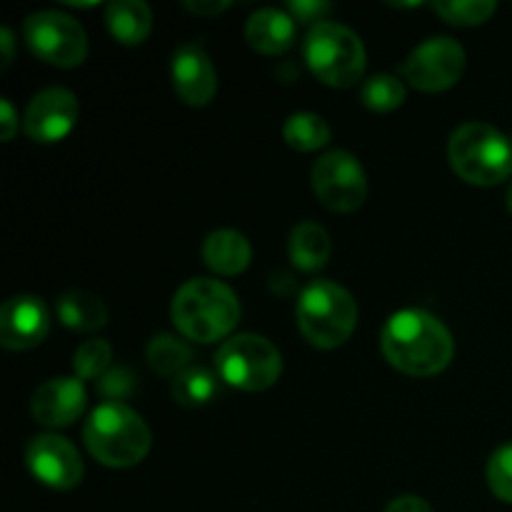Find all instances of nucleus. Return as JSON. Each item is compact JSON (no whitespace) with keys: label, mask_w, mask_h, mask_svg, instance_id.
Returning a JSON list of instances; mask_svg holds the SVG:
<instances>
[{"label":"nucleus","mask_w":512,"mask_h":512,"mask_svg":"<svg viewBox=\"0 0 512 512\" xmlns=\"http://www.w3.org/2000/svg\"><path fill=\"white\" fill-rule=\"evenodd\" d=\"M488 485L495 498L512 503V443L495 450L488 460Z\"/></svg>","instance_id":"bb28decb"},{"label":"nucleus","mask_w":512,"mask_h":512,"mask_svg":"<svg viewBox=\"0 0 512 512\" xmlns=\"http://www.w3.org/2000/svg\"><path fill=\"white\" fill-rule=\"evenodd\" d=\"M498 5L493 0H453V3H435L433 10L450 25H463V28H473V25L485 23L490 15L495 13Z\"/></svg>","instance_id":"a878e982"},{"label":"nucleus","mask_w":512,"mask_h":512,"mask_svg":"<svg viewBox=\"0 0 512 512\" xmlns=\"http://www.w3.org/2000/svg\"><path fill=\"white\" fill-rule=\"evenodd\" d=\"M220 383L208 368H198V365H190L188 370L173 378V398L178 400L185 408H200V405H208L210 400L218 398Z\"/></svg>","instance_id":"5701e85b"},{"label":"nucleus","mask_w":512,"mask_h":512,"mask_svg":"<svg viewBox=\"0 0 512 512\" xmlns=\"http://www.w3.org/2000/svg\"><path fill=\"white\" fill-rule=\"evenodd\" d=\"M105 23H108L110 35L120 45L133 48V45L148 40L150 30H153V13H150L143 0H115V3L108 5Z\"/></svg>","instance_id":"a211bd4d"},{"label":"nucleus","mask_w":512,"mask_h":512,"mask_svg":"<svg viewBox=\"0 0 512 512\" xmlns=\"http://www.w3.org/2000/svg\"><path fill=\"white\" fill-rule=\"evenodd\" d=\"M78 115L80 103L68 88H45L25 108V135L33 143H60L75 128Z\"/></svg>","instance_id":"f8f14e48"},{"label":"nucleus","mask_w":512,"mask_h":512,"mask_svg":"<svg viewBox=\"0 0 512 512\" xmlns=\"http://www.w3.org/2000/svg\"><path fill=\"white\" fill-rule=\"evenodd\" d=\"M285 143L300 153H313L330 143V125L318 113H295L283 125Z\"/></svg>","instance_id":"4be33fe9"},{"label":"nucleus","mask_w":512,"mask_h":512,"mask_svg":"<svg viewBox=\"0 0 512 512\" xmlns=\"http://www.w3.org/2000/svg\"><path fill=\"white\" fill-rule=\"evenodd\" d=\"M185 10H190L193 15H200V18H213V15H220L223 10L230 8V3H208V0H200V3H195V0H188V3H183Z\"/></svg>","instance_id":"2f4dec72"},{"label":"nucleus","mask_w":512,"mask_h":512,"mask_svg":"<svg viewBox=\"0 0 512 512\" xmlns=\"http://www.w3.org/2000/svg\"><path fill=\"white\" fill-rule=\"evenodd\" d=\"M13 50H15L13 33H10V28H3L0 30V68L3 70L13 63Z\"/></svg>","instance_id":"473e14b6"},{"label":"nucleus","mask_w":512,"mask_h":512,"mask_svg":"<svg viewBox=\"0 0 512 512\" xmlns=\"http://www.w3.org/2000/svg\"><path fill=\"white\" fill-rule=\"evenodd\" d=\"M145 358H148V365L153 368V373L165 375V378H178L193 363V350H190V345L185 340L163 333L150 340L148 350H145Z\"/></svg>","instance_id":"412c9836"},{"label":"nucleus","mask_w":512,"mask_h":512,"mask_svg":"<svg viewBox=\"0 0 512 512\" xmlns=\"http://www.w3.org/2000/svg\"><path fill=\"white\" fill-rule=\"evenodd\" d=\"M98 393L108 403H123L135 393V375L128 368H115L98 380Z\"/></svg>","instance_id":"cd10ccee"},{"label":"nucleus","mask_w":512,"mask_h":512,"mask_svg":"<svg viewBox=\"0 0 512 512\" xmlns=\"http://www.w3.org/2000/svg\"><path fill=\"white\" fill-rule=\"evenodd\" d=\"M303 55L310 73L330 88H353L365 75L363 40L333 20H325L308 30Z\"/></svg>","instance_id":"423d86ee"},{"label":"nucleus","mask_w":512,"mask_h":512,"mask_svg":"<svg viewBox=\"0 0 512 512\" xmlns=\"http://www.w3.org/2000/svg\"><path fill=\"white\" fill-rule=\"evenodd\" d=\"M298 23L288 10L263 8L253 13L245 23V40L253 50L263 55H283L293 48Z\"/></svg>","instance_id":"dca6fc26"},{"label":"nucleus","mask_w":512,"mask_h":512,"mask_svg":"<svg viewBox=\"0 0 512 512\" xmlns=\"http://www.w3.org/2000/svg\"><path fill=\"white\" fill-rule=\"evenodd\" d=\"M58 318L65 328L75 333H95L108 323V308L98 295L88 290H68L58 298Z\"/></svg>","instance_id":"6ab92c4d"},{"label":"nucleus","mask_w":512,"mask_h":512,"mask_svg":"<svg viewBox=\"0 0 512 512\" xmlns=\"http://www.w3.org/2000/svg\"><path fill=\"white\" fill-rule=\"evenodd\" d=\"M23 38L35 58L55 68H78L88 55L83 25L73 15L58 10L28 15L23 23Z\"/></svg>","instance_id":"6e6552de"},{"label":"nucleus","mask_w":512,"mask_h":512,"mask_svg":"<svg viewBox=\"0 0 512 512\" xmlns=\"http://www.w3.org/2000/svg\"><path fill=\"white\" fill-rule=\"evenodd\" d=\"M25 465L38 483L53 490H73L83 480V460L75 445L60 435H35L25 448Z\"/></svg>","instance_id":"9b49d317"},{"label":"nucleus","mask_w":512,"mask_h":512,"mask_svg":"<svg viewBox=\"0 0 512 512\" xmlns=\"http://www.w3.org/2000/svg\"><path fill=\"white\" fill-rule=\"evenodd\" d=\"M20 123H18V115H15V108L10 105L8 98H0V140L8 143L13 140V135L18 133Z\"/></svg>","instance_id":"c756f323"},{"label":"nucleus","mask_w":512,"mask_h":512,"mask_svg":"<svg viewBox=\"0 0 512 512\" xmlns=\"http://www.w3.org/2000/svg\"><path fill=\"white\" fill-rule=\"evenodd\" d=\"M508 210L512 213V185H510V190H508Z\"/></svg>","instance_id":"72a5a7b5"},{"label":"nucleus","mask_w":512,"mask_h":512,"mask_svg":"<svg viewBox=\"0 0 512 512\" xmlns=\"http://www.w3.org/2000/svg\"><path fill=\"white\" fill-rule=\"evenodd\" d=\"M465 70V50L453 38H430L420 43L403 63V78L423 93L453 88Z\"/></svg>","instance_id":"9d476101"},{"label":"nucleus","mask_w":512,"mask_h":512,"mask_svg":"<svg viewBox=\"0 0 512 512\" xmlns=\"http://www.w3.org/2000/svg\"><path fill=\"white\" fill-rule=\"evenodd\" d=\"M83 443L98 463L108 468H133L148 458L153 435L133 408L103 403L85 420Z\"/></svg>","instance_id":"7ed1b4c3"},{"label":"nucleus","mask_w":512,"mask_h":512,"mask_svg":"<svg viewBox=\"0 0 512 512\" xmlns=\"http://www.w3.org/2000/svg\"><path fill=\"white\" fill-rule=\"evenodd\" d=\"M360 103L373 113H390L405 103V83L390 73L373 75L360 88Z\"/></svg>","instance_id":"b1692460"},{"label":"nucleus","mask_w":512,"mask_h":512,"mask_svg":"<svg viewBox=\"0 0 512 512\" xmlns=\"http://www.w3.org/2000/svg\"><path fill=\"white\" fill-rule=\"evenodd\" d=\"M173 85L185 105L203 108L218 93V73L208 50L198 43H185L173 55Z\"/></svg>","instance_id":"4468645a"},{"label":"nucleus","mask_w":512,"mask_h":512,"mask_svg":"<svg viewBox=\"0 0 512 512\" xmlns=\"http://www.w3.org/2000/svg\"><path fill=\"white\" fill-rule=\"evenodd\" d=\"M170 315L180 335L193 343H218L238 325L240 300L220 280L193 278L175 293Z\"/></svg>","instance_id":"f03ea898"},{"label":"nucleus","mask_w":512,"mask_h":512,"mask_svg":"<svg viewBox=\"0 0 512 512\" xmlns=\"http://www.w3.org/2000/svg\"><path fill=\"white\" fill-rule=\"evenodd\" d=\"M330 250H333V245H330V235L323 225L305 220V223L295 225L293 233H290V260H293L295 268L305 270V273H315V270L323 268L330 260Z\"/></svg>","instance_id":"aec40b11"},{"label":"nucleus","mask_w":512,"mask_h":512,"mask_svg":"<svg viewBox=\"0 0 512 512\" xmlns=\"http://www.w3.org/2000/svg\"><path fill=\"white\" fill-rule=\"evenodd\" d=\"M298 328L313 348L333 350L348 343L358 325V303L343 285L315 280L300 293Z\"/></svg>","instance_id":"20e7f679"},{"label":"nucleus","mask_w":512,"mask_h":512,"mask_svg":"<svg viewBox=\"0 0 512 512\" xmlns=\"http://www.w3.org/2000/svg\"><path fill=\"white\" fill-rule=\"evenodd\" d=\"M88 405V390L78 378H50L30 400V413L45 428H68Z\"/></svg>","instance_id":"2eb2a0df"},{"label":"nucleus","mask_w":512,"mask_h":512,"mask_svg":"<svg viewBox=\"0 0 512 512\" xmlns=\"http://www.w3.org/2000/svg\"><path fill=\"white\" fill-rule=\"evenodd\" d=\"M380 350L395 370L413 378L443 373L455 355V343L443 320L420 308L398 310L380 333Z\"/></svg>","instance_id":"f257e3e1"},{"label":"nucleus","mask_w":512,"mask_h":512,"mask_svg":"<svg viewBox=\"0 0 512 512\" xmlns=\"http://www.w3.org/2000/svg\"><path fill=\"white\" fill-rule=\"evenodd\" d=\"M448 160L465 183L493 188L512 175V143L488 123H465L450 135Z\"/></svg>","instance_id":"39448f33"},{"label":"nucleus","mask_w":512,"mask_h":512,"mask_svg":"<svg viewBox=\"0 0 512 512\" xmlns=\"http://www.w3.org/2000/svg\"><path fill=\"white\" fill-rule=\"evenodd\" d=\"M288 13L293 15L295 23L305 25H320L325 23V15L330 13V5L323 3V0H295V3L288 5Z\"/></svg>","instance_id":"c85d7f7f"},{"label":"nucleus","mask_w":512,"mask_h":512,"mask_svg":"<svg viewBox=\"0 0 512 512\" xmlns=\"http://www.w3.org/2000/svg\"><path fill=\"white\" fill-rule=\"evenodd\" d=\"M385 512H433V508L418 495H400V498L390 500Z\"/></svg>","instance_id":"7c9ffc66"},{"label":"nucleus","mask_w":512,"mask_h":512,"mask_svg":"<svg viewBox=\"0 0 512 512\" xmlns=\"http://www.w3.org/2000/svg\"><path fill=\"white\" fill-rule=\"evenodd\" d=\"M110 363H113V348L108 340L93 338L85 340L73 355V370L78 380H100L103 375L110 373Z\"/></svg>","instance_id":"393cba45"},{"label":"nucleus","mask_w":512,"mask_h":512,"mask_svg":"<svg viewBox=\"0 0 512 512\" xmlns=\"http://www.w3.org/2000/svg\"><path fill=\"white\" fill-rule=\"evenodd\" d=\"M203 260L213 273L233 278L248 268L253 260V248L238 230H215L205 238Z\"/></svg>","instance_id":"f3484780"},{"label":"nucleus","mask_w":512,"mask_h":512,"mask_svg":"<svg viewBox=\"0 0 512 512\" xmlns=\"http://www.w3.org/2000/svg\"><path fill=\"white\" fill-rule=\"evenodd\" d=\"M315 198L333 213H355L368 198V178L360 160L348 150H330L310 173Z\"/></svg>","instance_id":"1a4fd4ad"},{"label":"nucleus","mask_w":512,"mask_h":512,"mask_svg":"<svg viewBox=\"0 0 512 512\" xmlns=\"http://www.w3.org/2000/svg\"><path fill=\"white\" fill-rule=\"evenodd\" d=\"M220 380L245 393L268 390L283 373V355L268 338L240 333L225 340L215 355Z\"/></svg>","instance_id":"0eeeda50"},{"label":"nucleus","mask_w":512,"mask_h":512,"mask_svg":"<svg viewBox=\"0 0 512 512\" xmlns=\"http://www.w3.org/2000/svg\"><path fill=\"white\" fill-rule=\"evenodd\" d=\"M50 313L35 295H13L0 308V345L13 353L33 350L48 338Z\"/></svg>","instance_id":"ddd939ff"}]
</instances>
